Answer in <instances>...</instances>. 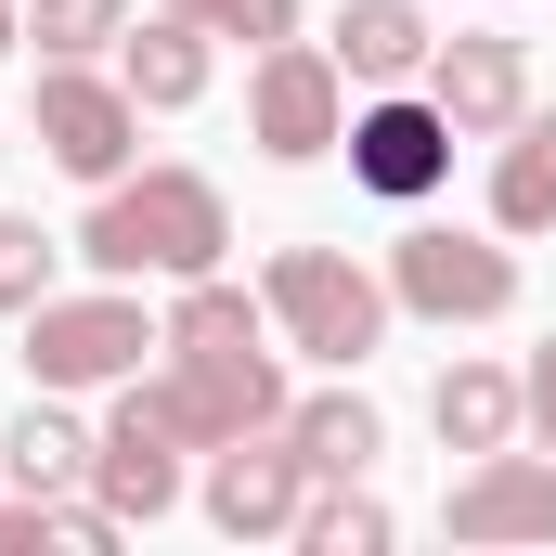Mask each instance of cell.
Masks as SVG:
<instances>
[{
    "mask_svg": "<svg viewBox=\"0 0 556 556\" xmlns=\"http://www.w3.org/2000/svg\"><path fill=\"white\" fill-rule=\"evenodd\" d=\"M337 130H350V65L311 39H273L247 65V142L273 168H311V155H337Z\"/></svg>",
    "mask_w": 556,
    "mask_h": 556,
    "instance_id": "cell-6",
    "label": "cell"
},
{
    "mask_svg": "<svg viewBox=\"0 0 556 556\" xmlns=\"http://www.w3.org/2000/svg\"><path fill=\"white\" fill-rule=\"evenodd\" d=\"M26 39H39V65H91L130 39V0H26Z\"/></svg>",
    "mask_w": 556,
    "mask_h": 556,
    "instance_id": "cell-20",
    "label": "cell"
},
{
    "mask_svg": "<svg viewBox=\"0 0 556 556\" xmlns=\"http://www.w3.org/2000/svg\"><path fill=\"white\" fill-rule=\"evenodd\" d=\"M168 13H194L207 39H247V52H273V39H298V0H168Z\"/></svg>",
    "mask_w": 556,
    "mask_h": 556,
    "instance_id": "cell-21",
    "label": "cell"
},
{
    "mask_svg": "<svg viewBox=\"0 0 556 556\" xmlns=\"http://www.w3.org/2000/svg\"><path fill=\"white\" fill-rule=\"evenodd\" d=\"M0 479L13 492H91V427L65 415V389H26V415L0 427Z\"/></svg>",
    "mask_w": 556,
    "mask_h": 556,
    "instance_id": "cell-15",
    "label": "cell"
},
{
    "mask_svg": "<svg viewBox=\"0 0 556 556\" xmlns=\"http://www.w3.org/2000/svg\"><path fill=\"white\" fill-rule=\"evenodd\" d=\"M389 531H402V518H389L363 479H311V505H298V544L311 556H389Z\"/></svg>",
    "mask_w": 556,
    "mask_h": 556,
    "instance_id": "cell-19",
    "label": "cell"
},
{
    "mask_svg": "<svg viewBox=\"0 0 556 556\" xmlns=\"http://www.w3.org/2000/svg\"><path fill=\"white\" fill-rule=\"evenodd\" d=\"M220 247H233V207H220V181L207 168H130V181H104L91 194V220H78V260L104 285H194L220 273Z\"/></svg>",
    "mask_w": 556,
    "mask_h": 556,
    "instance_id": "cell-2",
    "label": "cell"
},
{
    "mask_svg": "<svg viewBox=\"0 0 556 556\" xmlns=\"http://www.w3.org/2000/svg\"><path fill=\"white\" fill-rule=\"evenodd\" d=\"M155 350H168V402L194 427V453H220V440H247V427H285V363H273V311L247 298V285L194 273L168 298V324H155Z\"/></svg>",
    "mask_w": 556,
    "mask_h": 556,
    "instance_id": "cell-1",
    "label": "cell"
},
{
    "mask_svg": "<svg viewBox=\"0 0 556 556\" xmlns=\"http://www.w3.org/2000/svg\"><path fill=\"white\" fill-rule=\"evenodd\" d=\"M298 505H311V466L285 453V427H247V440H220V453H207V518H220L233 544L298 531Z\"/></svg>",
    "mask_w": 556,
    "mask_h": 556,
    "instance_id": "cell-12",
    "label": "cell"
},
{
    "mask_svg": "<svg viewBox=\"0 0 556 556\" xmlns=\"http://www.w3.org/2000/svg\"><path fill=\"white\" fill-rule=\"evenodd\" d=\"M427 52H440L427 0H350V13H337V65H350V91H402V78H427Z\"/></svg>",
    "mask_w": 556,
    "mask_h": 556,
    "instance_id": "cell-14",
    "label": "cell"
},
{
    "mask_svg": "<svg viewBox=\"0 0 556 556\" xmlns=\"http://www.w3.org/2000/svg\"><path fill=\"white\" fill-rule=\"evenodd\" d=\"M117 78H130V104H142V117H181V104H207L220 52H207V26H194V13H155V26L130 13V39H117Z\"/></svg>",
    "mask_w": 556,
    "mask_h": 556,
    "instance_id": "cell-13",
    "label": "cell"
},
{
    "mask_svg": "<svg viewBox=\"0 0 556 556\" xmlns=\"http://www.w3.org/2000/svg\"><path fill=\"white\" fill-rule=\"evenodd\" d=\"M427 104L453 117V142H505L531 117V52H518L505 26H453V39L427 52Z\"/></svg>",
    "mask_w": 556,
    "mask_h": 556,
    "instance_id": "cell-10",
    "label": "cell"
},
{
    "mask_svg": "<svg viewBox=\"0 0 556 556\" xmlns=\"http://www.w3.org/2000/svg\"><path fill=\"white\" fill-rule=\"evenodd\" d=\"M181 453H194L181 402H168V389H142V376H117V415L91 427V492H104L130 531H155V518L181 505Z\"/></svg>",
    "mask_w": 556,
    "mask_h": 556,
    "instance_id": "cell-4",
    "label": "cell"
},
{
    "mask_svg": "<svg viewBox=\"0 0 556 556\" xmlns=\"http://www.w3.org/2000/svg\"><path fill=\"white\" fill-rule=\"evenodd\" d=\"M453 544H556V453H466L453 505H440Z\"/></svg>",
    "mask_w": 556,
    "mask_h": 556,
    "instance_id": "cell-11",
    "label": "cell"
},
{
    "mask_svg": "<svg viewBox=\"0 0 556 556\" xmlns=\"http://www.w3.org/2000/svg\"><path fill=\"white\" fill-rule=\"evenodd\" d=\"M39 155L65 168V181H130V155H142V104H130V78H91V65H39Z\"/></svg>",
    "mask_w": 556,
    "mask_h": 556,
    "instance_id": "cell-8",
    "label": "cell"
},
{
    "mask_svg": "<svg viewBox=\"0 0 556 556\" xmlns=\"http://www.w3.org/2000/svg\"><path fill=\"white\" fill-rule=\"evenodd\" d=\"M337 155H350V181H363V194H389V207H427V194L453 181V117H440L427 91H376V104H350Z\"/></svg>",
    "mask_w": 556,
    "mask_h": 556,
    "instance_id": "cell-9",
    "label": "cell"
},
{
    "mask_svg": "<svg viewBox=\"0 0 556 556\" xmlns=\"http://www.w3.org/2000/svg\"><path fill=\"white\" fill-rule=\"evenodd\" d=\"M39 298H52V233L0 207V311H39Z\"/></svg>",
    "mask_w": 556,
    "mask_h": 556,
    "instance_id": "cell-22",
    "label": "cell"
},
{
    "mask_svg": "<svg viewBox=\"0 0 556 556\" xmlns=\"http://www.w3.org/2000/svg\"><path fill=\"white\" fill-rule=\"evenodd\" d=\"M142 350H155V311L130 285L26 311V389H117V376H142Z\"/></svg>",
    "mask_w": 556,
    "mask_h": 556,
    "instance_id": "cell-5",
    "label": "cell"
},
{
    "mask_svg": "<svg viewBox=\"0 0 556 556\" xmlns=\"http://www.w3.org/2000/svg\"><path fill=\"white\" fill-rule=\"evenodd\" d=\"M285 453L311 466V479H363L376 453H389V427L363 389H311V402H285Z\"/></svg>",
    "mask_w": 556,
    "mask_h": 556,
    "instance_id": "cell-16",
    "label": "cell"
},
{
    "mask_svg": "<svg viewBox=\"0 0 556 556\" xmlns=\"http://www.w3.org/2000/svg\"><path fill=\"white\" fill-rule=\"evenodd\" d=\"M518 440H531V453H556V337L531 350V376H518Z\"/></svg>",
    "mask_w": 556,
    "mask_h": 556,
    "instance_id": "cell-23",
    "label": "cell"
},
{
    "mask_svg": "<svg viewBox=\"0 0 556 556\" xmlns=\"http://www.w3.org/2000/svg\"><path fill=\"white\" fill-rule=\"evenodd\" d=\"M13 39H26V13H13V0H0V52H13Z\"/></svg>",
    "mask_w": 556,
    "mask_h": 556,
    "instance_id": "cell-24",
    "label": "cell"
},
{
    "mask_svg": "<svg viewBox=\"0 0 556 556\" xmlns=\"http://www.w3.org/2000/svg\"><path fill=\"white\" fill-rule=\"evenodd\" d=\"M492 233H556V117L531 104L492 155Z\"/></svg>",
    "mask_w": 556,
    "mask_h": 556,
    "instance_id": "cell-18",
    "label": "cell"
},
{
    "mask_svg": "<svg viewBox=\"0 0 556 556\" xmlns=\"http://www.w3.org/2000/svg\"><path fill=\"white\" fill-rule=\"evenodd\" d=\"M427 427H440V453H505L518 440V376L505 363H453L427 389Z\"/></svg>",
    "mask_w": 556,
    "mask_h": 556,
    "instance_id": "cell-17",
    "label": "cell"
},
{
    "mask_svg": "<svg viewBox=\"0 0 556 556\" xmlns=\"http://www.w3.org/2000/svg\"><path fill=\"white\" fill-rule=\"evenodd\" d=\"M389 298L427 311V324H492V311H518V247L453 233V220H415L389 247Z\"/></svg>",
    "mask_w": 556,
    "mask_h": 556,
    "instance_id": "cell-7",
    "label": "cell"
},
{
    "mask_svg": "<svg viewBox=\"0 0 556 556\" xmlns=\"http://www.w3.org/2000/svg\"><path fill=\"white\" fill-rule=\"evenodd\" d=\"M260 311H273V337L298 363H337V376H363L376 350H389V273H363V260H337V247H273V273H260Z\"/></svg>",
    "mask_w": 556,
    "mask_h": 556,
    "instance_id": "cell-3",
    "label": "cell"
}]
</instances>
